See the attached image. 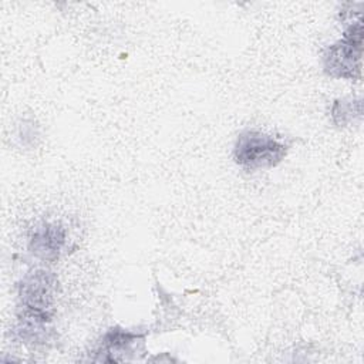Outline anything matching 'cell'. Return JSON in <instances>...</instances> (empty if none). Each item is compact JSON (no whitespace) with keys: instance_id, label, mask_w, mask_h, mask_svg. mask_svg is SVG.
I'll return each instance as SVG.
<instances>
[{"instance_id":"obj_1","label":"cell","mask_w":364,"mask_h":364,"mask_svg":"<svg viewBox=\"0 0 364 364\" xmlns=\"http://www.w3.org/2000/svg\"><path fill=\"white\" fill-rule=\"evenodd\" d=\"M287 154V146L272 135L259 131H245L235 145V161L246 169L276 166Z\"/></svg>"},{"instance_id":"obj_5","label":"cell","mask_w":364,"mask_h":364,"mask_svg":"<svg viewBox=\"0 0 364 364\" xmlns=\"http://www.w3.org/2000/svg\"><path fill=\"white\" fill-rule=\"evenodd\" d=\"M139 338L138 334L125 331L122 328H111L102 340V348L105 353H127L131 350V346Z\"/></svg>"},{"instance_id":"obj_6","label":"cell","mask_w":364,"mask_h":364,"mask_svg":"<svg viewBox=\"0 0 364 364\" xmlns=\"http://www.w3.org/2000/svg\"><path fill=\"white\" fill-rule=\"evenodd\" d=\"M353 111H354V108H353L351 102L336 101V104L333 107V118L337 124H346L347 121L351 119Z\"/></svg>"},{"instance_id":"obj_2","label":"cell","mask_w":364,"mask_h":364,"mask_svg":"<svg viewBox=\"0 0 364 364\" xmlns=\"http://www.w3.org/2000/svg\"><path fill=\"white\" fill-rule=\"evenodd\" d=\"M363 26L358 20L344 33V38L330 46L324 54V68L333 77L355 78L360 75Z\"/></svg>"},{"instance_id":"obj_3","label":"cell","mask_w":364,"mask_h":364,"mask_svg":"<svg viewBox=\"0 0 364 364\" xmlns=\"http://www.w3.org/2000/svg\"><path fill=\"white\" fill-rule=\"evenodd\" d=\"M55 277L46 270L28 273L20 284V299L26 310L48 314L54 300Z\"/></svg>"},{"instance_id":"obj_4","label":"cell","mask_w":364,"mask_h":364,"mask_svg":"<svg viewBox=\"0 0 364 364\" xmlns=\"http://www.w3.org/2000/svg\"><path fill=\"white\" fill-rule=\"evenodd\" d=\"M65 242V230L57 223H44L30 239V252L43 260H55Z\"/></svg>"}]
</instances>
